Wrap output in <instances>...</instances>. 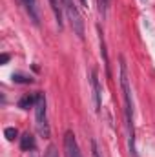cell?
<instances>
[{
  "mask_svg": "<svg viewBox=\"0 0 155 157\" xmlns=\"http://www.w3.org/2000/svg\"><path fill=\"white\" fill-rule=\"evenodd\" d=\"M120 90H122V99H124V119H126V130H128V146H130V154L137 157L135 150V122H133V101H131V88H130V78H128V70H126V62L120 57Z\"/></svg>",
  "mask_w": 155,
  "mask_h": 157,
  "instance_id": "1",
  "label": "cell"
},
{
  "mask_svg": "<svg viewBox=\"0 0 155 157\" xmlns=\"http://www.w3.org/2000/svg\"><path fill=\"white\" fill-rule=\"evenodd\" d=\"M35 124H37V132L44 139L49 137L51 130H49V122H47V102H46V95L39 91V99L35 104Z\"/></svg>",
  "mask_w": 155,
  "mask_h": 157,
  "instance_id": "2",
  "label": "cell"
},
{
  "mask_svg": "<svg viewBox=\"0 0 155 157\" xmlns=\"http://www.w3.org/2000/svg\"><path fill=\"white\" fill-rule=\"evenodd\" d=\"M62 4H64V11H66V15H68V18H70V24H71L73 31L82 39V37H84V22H82V17H80V13H78L75 2H73V0H62Z\"/></svg>",
  "mask_w": 155,
  "mask_h": 157,
  "instance_id": "3",
  "label": "cell"
},
{
  "mask_svg": "<svg viewBox=\"0 0 155 157\" xmlns=\"http://www.w3.org/2000/svg\"><path fill=\"white\" fill-rule=\"evenodd\" d=\"M64 155L66 157H82L80 146H78V143H77V137L70 130L64 133Z\"/></svg>",
  "mask_w": 155,
  "mask_h": 157,
  "instance_id": "4",
  "label": "cell"
},
{
  "mask_svg": "<svg viewBox=\"0 0 155 157\" xmlns=\"http://www.w3.org/2000/svg\"><path fill=\"white\" fill-rule=\"evenodd\" d=\"M89 82H91V90H93V102H95V112H100V86H99V77L97 71L91 70L89 71Z\"/></svg>",
  "mask_w": 155,
  "mask_h": 157,
  "instance_id": "5",
  "label": "cell"
},
{
  "mask_svg": "<svg viewBox=\"0 0 155 157\" xmlns=\"http://www.w3.org/2000/svg\"><path fill=\"white\" fill-rule=\"evenodd\" d=\"M22 2V6L26 7V11H28V15H29V18L33 20V24H40V15H39V6H37V0H20Z\"/></svg>",
  "mask_w": 155,
  "mask_h": 157,
  "instance_id": "6",
  "label": "cell"
},
{
  "mask_svg": "<svg viewBox=\"0 0 155 157\" xmlns=\"http://www.w3.org/2000/svg\"><path fill=\"white\" fill-rule=\"evenodd\" d=\"M49 6H51V11H53V15H55V20H57V24H59V28H62V17H64V13H62V9H64V4H62V0H49Z\"/></svg>",
  "mask_w": 155,
  "mask_h": 157,
  "instance_id": "7",
  "label": "cell"
},
{
  "mask_svg": "<svg viewBox=\"0 0 155 157\" xmlns=\"http://www.w3.org/2000/svg\"><path fill=\"white\" fill-rule=\"evenodd\" d=\"M20 148H22V150H26V152H35V148H37V143H35V137H33V133L26 132V133L20 137Z\"/></svg>",
  "mask_w": 155,
  "mask_h": 157,
  "instance_id": "8",
  "label": "cell"
},
{
  "mask_svg": "<svg viewBox=\"0 0 155 157\" xmlns=\"http://www.w3.org/2000/svg\"><path fill=\"white\" fill-rule=\"evenodd\" d=\"M37 99H39V91H37V93H33V95H24V97L18 101V106H20L22 110L35 108V104H37Z\"/></svg>",
  "mask_w": 155,
  "mask_h": 157,
  "instance_id": "9",
  "label": "cell"
},
{
  "mask_svg": "<svg viewBox=\"0 0 155 157\" xmlns=\"http://www.w3.org/2000/svg\"><path fill=\"white\" fill-rule=\"evenodd\" d=\"M99 40H100V55L104 57V66H106V71H108V75H110V60H108V53H106V44H104V37H102V33H100V29H99Z\"/></svg>",
  "mask_w": 155,
  "mask_h": 157,
  "instance_id": "10",
  "label": "cell"
},
{
  "mask_svg": "<svg viewBox=\"0 0 155 157\" xmlns=\"http://www.w3.org/2000/svg\"><path fill=\"white\" fill-rule=\"evenodd\" d=\"M13 82H18V84H31L35 82V78L31 75H24V73H13Z\"/></svg>",
  "mask_w": 155,
  "mask_h": 157,
  "instance_id": "11",
  "label": "cell"
},
{
  "mask_svg": "<svg viewBox=\"0 0 155 157\" xmlns=\"http://www.w3.org/2000/svg\"><path fill=\"white\" fill-rule=\"evenodd\" d=\"M97 6H99V13H100V17H106V13H108V6H110V0H97Z\"/></svg>",
  "mask_w": 155,
  "mask_h": 157,
  "instance_id": "12",
  "label": "cell"
},
{
  "mask_svg": "<svg viewBox=\"0 0 155 157\" xmlns=\"http://www.w3.org/2000/svg\"><path fill=\"white\" fill-rule=\"evenodd\" d=\"M4 135H6L9 141H13V139L18 135V132H17V128H6V130H4Z\"/></svg>",
  "mask_w": 155,
  "mask_h": 157,
  "instance_id": "13",
  "label": "cell"
},
{
  "mask_svg": "<svg viewBox=\"0 0 155 157\" xmlns=\"http://www.w3.org/2000/svg\"><path fill=\"white\" fill-rule=\"evenodd\" d=\"M44 157H59V152H57V148H55V146H47V150H46Z\"/></svg>",
  "mask_w": 155,
  "mask_h": 157,
  "instance_id": "14",
  "label": "cell"
},
{
  "mask_svg": "<svg viewBox=\"0 0 155 157\" xmlns=\"http://www.w3.org/2000/svg\"><path fill=\"white\" fill-rule=\"evenodd\" d=\"M91 155L100 157V152H99V148H97V143H91Z\"/></svg>",
  "mask_w": 155,
  "mask_h": 157,
  "instance_id": "15",
  "label": "cell"
},
{
  "mask_svg": "<svg viewBox=\"0 0 155 157\" xmlns=\"http://www.w3.org/2000/svg\"><path fill=\"white\" fill-rule=\"evenodd\" d=\"M7 60H9V55H7V53H4V55L0 57V62H2V64H6Z\"/></svg>",
  "mask_w": 155,
  "mask_h": 157,
  "instance_id": "16",
  "label": "cell"
},
{
  "mask_svg": "<svg viewBox=\"0 0 155 157\" xmlns=\"http://www.w3.org/2000/svg\"><path fill=\"white\" fill-rule=\"evenodd\" d=\"M31 157H37V155H35V154H33V155H31Z\"/></svg>",
  "mask_w": 155,
  "mask_h": 157,
  "instance_id": "17",
  "label": "cell"
},
{
  "mask_svg": "<svg viewBox=\"0 0 155 157\" xmlns=\"http://www.w3.org/2000/svg\"><path fill=\"white\" fill-rule=\"evenodd\" d=\"M142 2H146V0H142Z\"/></svg>",
  "mask_w": 155,
  "mask_h": 157,
  "instance_id": "18",
  "label": "cell"
}]
</instances>
